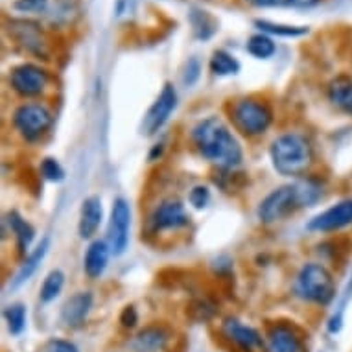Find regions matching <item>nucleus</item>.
<instances>
[{
    "mask_svg": "<svg viewBox=\"0 0 352 352\" xmlns=\"http://www.w3.org/2000/svg\"><path fill=\"white\" fill-rule=\"evenodd\" d=\"M192 139L203 159L221 170H234L243 159L242 146L227 124L218 116H208L194 127Z\"/></svg>",
    "mask_w": 352,
    "mask_h": 352,
    "instance_id": "nucleus-1",
    "label": "nucleus"
},
{
    "mask_svg": "<svg viewBox=\"0 0 352 352\" xmlns=\"http://www.w3.org/2000/svg\"><path fill=\"white\" fill-rule=\"evenodd\" d=\"M319 197H321V188L314 183L278 186L262 199L258 207V218L262 223H275L288 218L297 208L312 205Z\"/></svg>",
    "mask_w": 352,
    "mask_h": 352,
    "instance_id": "nucleus-2",
    "label": "nucleus"
},
{
    "mask_svg": "<svg viewBox=\"0 0 352 352\" xmlns=\"http://www.w3.org/2000/svg\"><path fill=\"white\" fill-rule=\"evenodd\" d=\"M273 168L286 177H300L314 164V148L300 133H284L270 148Z\"/></svg>",
    "mask_w": 352,
    "mask_h": 352,
    "instance_id": "nucleus-3",
    "label": "nucleus"
},
{
    "mask_svg": "<svg viewBox=\"0 0 352 352\" xmlns=\"http://www.w3.org/2000/svg\"><path fill=\"white\" fill-rule=\"evenodd\" d=\"M297 294L316 305H329L336 297L334 278L327 267L310 262L297 275Z\"/></svg>",
    "mask_w": 352,
    "mask_h": 352,
    "instance_id": "nucleus-4",
    "label": "nucleus"
},
{
    "mask_svg": "<svg viewBox=\"0 0 352 352\" xmlns=\"http://www.w3.org/2000/svg\"><path fill=\"white\" fill-rule=\"evenodd\" d=\"M232 124L245 137H258L272 126L273 113L266 102L256 98H242L232 105Z\"/></svg>",
    "mask_w": 352,
    "mask_h": 352,
    "instance_id": "nucleus-5",
    "label": "nucleus"
},
{
    "mask_svg": "<svg viewBox=\"0 0 352 352\" xmlns=\"http://www.w3.org/2000/svg\"><path fill=\"white\" fill-rule=\"evenodd\" d=\"M52 120V113L41 104H24L13 115V126L28 142H34L47 133Z\"/></svg>",
    "mask_w": 352,
    "mask_h": 352,
    "instance_id": "nucleus-6",
    "label": "nucleus"
},
{
    "mask_svg": "<svg viewBox=\"0 0 352 352\" xmlns=\"http://www.w3.org/2000/svg\"><path fill=\"white\" fill-rule=\"evenodd\" d=\"M48 83H50V74L39 65L23 63L10 72V85L24 98H34L43 94L47 91Z\"/></svg>",
    "mask_w": 352,
    "mask_h": 352,
    "instance_id": "nucleus-7",
    "label": "nucleus"
},
{
    "mask_svg": "<svg viewBox=\"0 0 352 352\" xmlns=\"http://www.w3.org/2000/svg\"><path fill=\"white\" fill-rule=\"evenodd\" d=\"M6 30L10 37L17 41L19 47H23L26 52L34 54L37 58H48V41L39 24L24 19H12Z\"/></svg>",
    "mask_w": 352,
    "mask_h": 352,
    "instance_id": "nucleus-8",
    "label": "nucleus"
},
{
    "mask_svg": "<svg viewBox=\"0 0 352 352\" xmlns=\"http://www.w3.org/2000/svg\"><path fill=\"white\" fill-rule=\"evenodd\" d=\"M129 229H131V208L126 199H115L111 208L109 227H107V245L111 253L122 254L129 243Z\"/></svg>",
    "mask_w": 352,
    "mask_h": 352,
    "instance_id": "nucleus-9",
    "label": "nucleus"
},
{
    "mask_svg": "<svg viewBox=\"0 0 352 352\" xmlns=\"http://www.w3.org/2000/svg\"><path fill=\"white\" fill-rule=\"evenodd\" d=\"M175 105H177V93H175L172 83H166L162 87L159 98L153 102V105L146 113L144 122H142V133L155 135L166 124L172 111L175 109Z\"/></svg>",
    "mask_w": 352,
    "mask_h": 352,
    "instance_id": "nucleus-10",
    "label": "nucleus"
},
{
    "mask_svg": "<svg viewBox=\"0 0 352 352\" xmlns=\"http://www.w3.org/2000/svg\"><path fill=\"white\" fill-rule=\"evenodd\" d=\"M352 223V199H343L336 203L324 212L318 214L316 218L308 221L306 229L314 232H332L340 231L343 227Z\"/></svg>",
    "mask_w": 352,
    "mask_h": 352,
    "instance_id": "nucleus-11",
    "label": "nucleus"
},
{
    "mask_svg": "<svg viewBox=\"0 0 352 352\" xmlns=\"http://www.w3.org/2000/svg\"><path fill=\"white\" fill-rule=\"evenodd\" d=\"M185 226H188V214L185 210V205L177 199L162 201L151 216V229L155 232L181 229Z\"/></svg>",
    "mask_w": 352,
    "mask_h": 352,
    "instance_id": "nucleus-12",
    "label": "nucleus"
},
{
    "mask_svg": "<svg viewBox=\"0 0 352 352\" xmlns=\"http://www.w3.org/2000/svg\"><path fill=\"white\" fill-rule=\"evenodd\" d=\"M91 308H93L91 292H78L61 308V323L65 327H69V329H78V327L85 323Z\"/></svg>",
    "mask_w": 352,
    "mask_h": 352,
    "instance_id": "nucleus-13",
    "label": "nucleus"
},
{
    "mask_svg": "<svg viewBox=\"0 0 352 352\" xmlns=\"http://www.w3.org/2000/svg\"><path fill=\"white\" fill-rule=\"evenodd\" d=\"M266 352H306L297 330L289 324H275L267 334Z\"/></svg>",
    "mask_w": 352,
    "mask_h": 352,
    "instance_id": "nucleus-14",
    "label": "nucleus"
},
{
    "mask_svg": "<svg viewBox=\"0 0 352 352\" xmlns=\"http://www.w3.org/2000/svg\"><path fill=\"white\" fill-rule=\"evenodd\" d=\"M104 219V208H102V199L98 196H91L83 199L80 210V223L78 231L83 240H89L96 234L100 229V223Z\"/></svg>",
    "mask_w": 352,
    "mask_h": 352,
    "instance_id": "nucleus-15",
    "label": "nucleus"
},
{
    "mask_svg": "<svg viewBox=\"0 0 352 352\" xmlns=\"http://www.w3.org/2000/svg\"><path fill=\"white\" fill-rule=\"evenodd\" d=\"M223 334L231 341H234L238 346H242L243 351H256L262 346V338L254 329L245 327L236 319H227L223 324Z\"/></svg>",
    "mask_w": 352,
    "mask_h": 352,
    "instance_id": "nucleus-16",
    "label": "nucleus"
},
{
    "mask_svg": "<svg viewBox=\"0 0 352 352\" xmlns=\"http://www.w3.org/2000/svg\"><path fill=\"white\" fill-rule=\"evenodd\" d=\"M111 249L107 242L104 240H96L89 245L85 253V260H83V270L89 278H100L104 275L107 262H109Z\"/></svg>",
    "mask_w": 352,
    "mask_h": 352,
    "instance_id": "nucleus-17",
    "label": "nucleus"
},
{
    "mask_svg": "<svg viewBox=\"0 0 352 352\" xmlns=\"http://www.w3.org/2000/svg\"><path fill=\"white\" fill-rule=\"evenodd\" d=\"M329 100L338 109L352 115V78L346 74L336 76L329 85Z\"/></svg>",
    "mask_w": 352,
    "mask_h": 352,
    "instance_id": "nucleus-18",
    "label": "nucleus"
},
{
    "mask_svg": "<svg viewBox=\"0 0 352 352\" xmlns=\"http://www.w3.org/2000/svg\"><path fill=\"white\" fill-rule=\"evenodd\" d=\"M166 330L161 327H148L135 336L131 346L135 352H159L166 346Z\"/></svg>",
    "mask_w": 352,
    "mask_h": 352,
    "instance_id": "nucleus-19",
    "label": "nucleus"
},
{
    "mask_svg": "<svg viewBox=\"0 0 352 352\" xmlns=\"http://www.w3.org/2000/svg\"><path fill=\"white\" fill-rule=\"evenodd\" d=\"M48 245H50V240L48 238H45L43 242L37 245V248L34 249V253L30 254L28 258L24 260L23 266L19 267L17 275L13 277L12 280V288H21L24 283H28L30 278H32V275H34L35 272H37V267H39V264L43 262V258L47 256L48 253Z\"/></svg>",
    "mask_w": 352,
    "mask_h": 352,
    "instance_id": "nucleus-20",
    "label": "nucleus"
},
{
    "mask_svg": "<svg viewBox=\"0 0 352 352\" xmlns=\"http://www.w3.org/2000/svg\"><path fill=\"white\" fill-rule=\"evenodd\" d=\"M6 223L10 226V231L15 234V238H17L19 251H21V253H26L30 245H32V242H34V238H35L34 227L30 226L28 221H26V219H24L19 212L8 214Z\"/></svg>",
    "mask_w": 352,
    "mask_h": 352,
    "instance_id": "nucleus-21",
    "label": "nucleus"
},
{
    "mask_svg": "<svg viewBox=\"0 0 352 352\" xmlns=\"http://www.w3.org/2000/svg\"><path fill=\"white\" fill-rule=\"evenodd\" d=\"M190 24L196 39L199 41L210 39L218 32V21L210 13L203 12V10H194L190 13Z\"/></svg>",
    "mask_w": 352,
    "mask_h": 352,
    "instance_id": "nucleus-22",
    "label": "nucleus"
},
{
    "mask_svg": "<svg viewBox=\"0 0 352 352\" xmlns=\"http://www.w3.org/2000/svg\"><path fill=\"white\" fill-rule=\"evenodd\" d=\"M254 26L267 35H277V37H302L308 34V26H292V24L272 23L266 19H256Z\"/></svg>",
    "mask_w": 352,
    "mask_h": 352,
    "instance_id": "nucleus-23",
    "label": "nucleus"
},
{
    "mask_svg": "<svg viewBox=\"0 0 352 352\" xmlns=\"http://www.w3.org/2000/svg\"><path fill=\"white\" fill-rule=\"evenodd\" d=\"M210 72L214 76H219V78H223V76H234L240 72V63H238V59L229 54L227 50H216L212 54V58H210Z\"/></svg>",
    "mask_w": 352,
    "mask_h": 352,
    "instance_id": "nucleus-24",
    "label": "nucleus"
},
{
    "mask_svg": "<svg viewBox=\"0 0 352 352\" xmlns=\"http://www.w3.org/2000/svg\"><path fill=\"white\" fill-rule=\"evenodd\" d=\"M248 52L256 59H270L273 54L277 52V45L272 39V35L267 34H254L248 41Z\"/></svg>",
    "mask_w": 352,
    "mask_h": 352,
    "instance_id": "nucleus-25",
    "label": "nucleus"
},
{
    "mask_svg": "<svg viewBox=\"0 0 352 352\" xmlns=\"http://www.w3.org/2000/svg\"><path fill=\"white\" fill-rule=\"evenodd\" d=\"M65 286V273L61 270H54L47 275L45 278V283L41 286L39 292V299L43 302H52L59 294H61V289Z\"/></svg>",
    "mask_w": 352,
    "mask_h": 352,
    "instance_id": "nucleus-26",
    "label": "nucleus"
},
{
    "mask_svg": "<svg viewBox=\"0 0 352 352\" xmlns=\"http://www.w3.org/2000/svg\"><path fill=\"white\" fill-rule=\"evenodd\" d=\"M248 6L266 10V8H295V10H308L318 6L321 0H242Z\"/></svg>",
    "mask_w": 352,
    "mask_h": 352,
    "instance_id": "nucleus-27",
    "label": "nucleus"
},
{
    "mask_svg": "<svg viewBox=\"0 0 352 352\" xmlns=\"http://www.w3.org/2000/svg\"><path fill=\"white\" fill-rule=\"evenodd\" d=\"M4 319L8 323V330L12 334H21L26 327V308L24 305H12L4 310Z\"/></svg>",
    "mask_w": 352,
    "mask_h": 352,
    "instance_id": "nucleus-28",
    "label": "nucleus"
},
{
    "mask_svg": "<svg viewBox=\"0 0 352 352\" xmlns=\"http://www.w3.org/2000/svg\"><path fill=\"white\" fill-rule=\"evenodd\" d=\"M41 173H43L45 179L52 181V183H59V181L65 179L63 166L56 159H52V157L43 159V162H41Z\"/></svg>",
    "mask_w": 352,
    "mask_h": 352,
    "instance_id": "nucleus-29",
    "label": "nucleus"
},
{
    "mask_svg": "<svg viewBox=\"0 0 352 352\" xmlns=\"http://www.w3.org/2000/svg\"><path fill=\"white\" fill-rule=\"evenodd\" d=\"M50 2L48 0H15L13 10L19 13H47Z\"/></svg>",
    "mask_w": 352,
    "mask_h": 352,
    "instance_id": "nucleus-30",
    "label": "nucleus"
},
{
    "mask_svg": "<svg viewBox=\"0 0 352 352\" xmlns=\"http://www.w3.org/2000/svg\"><path fill=\"white\" fill-rule=\"evenodd\" d=\"M201 76V63L197 58H190L185 63V69H183V83L188 87H192L199 80Z\"/></svg>",
    "mask_w": 352,
    "mask_h": 352,
    "instance_id": "nucleus-31",
    "label": "nucleus"
},
{
    "mask_svg": "<svg viewBox=\"0 0 352 352\" xmlns=\"http://www.w3.org/2000/svg\"><path fill=\"white\" fill-rule=\"evenodd\" d=\"M188 199L194 205V208H205L208 205V201H210V192H208L207 186H194L190 190Z\"/></svg>",
    "mask_w": 352,
    "mask_h": 352,
    "instance_id": "nucleus-32",
    "label": "nucleus"
},
{
    "mask_svg": "<svg viewBox=\"0 0 352 352\" xmlns=\"http://www.w3.org/2000/svg\"><path fill=\"white\" fill-rule=\"evenodd\" d=\"M120 323L126 329H133L135 324L139 323V316H137V310H135L133 306H126L124 308V312L120 316Z\"/></svg>",
    "mask_w": 352,
    "mask_h": 352,
    "instance_id": "nucleus-33",
    "label": "nucleus"
},
{
    "mask_svg": "<svg viewBox=\"0 0 352 352\" xmlns=\"http://www.w3.org/2000/svg\"><path fill=\"white\" fill-rule=\"evenodd\" d=\"M52 352H80V351H78V346L72 345L70 341L58 340L52 343Z\"/></svg>",
    "mask_w": 352,
    "mask_h": 352,
    "instance_id": "nucleus-34",
    "label": "nucleus"
}]
</instances>
